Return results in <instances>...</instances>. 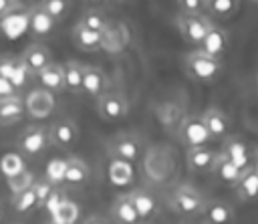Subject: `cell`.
<instances>
[{"instance_id": "16", "label": "cell", "mask_w": 258, "mask_h": 224, "mask_svg": "<svg viewBox=\"0 0 258 224\" xmlns=\"http://www.w3.org/2000/svg\"><path fill=\"white\" fill-rule=\"evenodd\" d=\"M228 46H230V36H228V32H226L222 26L214 24V26L210 28L208 36L204 38V42H202V46H200V48H202L204 52L212 54V57L222 59V57H224V52L228 50Z\"/></svg>"}, {"instance_id": "4", "label": "cell", "mask_w": 258, "mask_h": 224, "mask_svg": "<svg viewBox=\"0 0 258 224\" xmlns=\"http://www.w3.org/2000/svg\"><path fill=\"white\" fill-rule=\"evenodd\" d=\"M16 145L20 149V153L36 157L40 153L46 151V147L50 145V133L46 127L42 125H28L26 129H22V133L16 139Z\"/></svg>"}, {"instance_id": "43", "label": "cell", "mask_w": 258, "mask_h": 224, "mask_svg": "<svg viewBox=\"0 0 258 224\" xmlns=\"http://www.w3.org/2000/svg\"><path fill=\"white\" fill-rule=\"evenodd\" d=\"M183 224H202V222H183Z\"/></svg>"}, {"instance_id": "26", "label": "cell", "mask_w": 258, "mask_h": 224, "mask_svg": "<svg viewBox=\"0 0 258 224\" xmlns=\"http://www.w3.org/2000/svg\"><path fill=\"white\" fill-rule=\"evenodd\" d=\"M109 180L115 186H127L133 182V163L125 159L111 157L109 161Z\"/></svg>"}, {"instance_id": "3", "label": "cell", "mask_w": 258, "mask_h": 224, "mask_svg": "<svg viewBox=\"0 0 258 224\" xmlns=\"http://www.w3.org/2000/svg\"><path fill=\"white\" fill-rule=\"evenodd\" d=\"M169 206L181 214V216H198V214H204L206 206H208V200L191 186H177L173 188L171 196H169Z\"/></svg>"}, {"instance_id": "15", "label": "cell", "mask_w": 258, "mask_h": 224, "mask_svg": "<svg viewBox=\"0 0 258 224\" xmlns=\"http://www.w3.org/2000/svg\"><path fill=\"white\" fill-rule=\"evenodd\" d=\"M26 115V105L22 95L0 99V125H12Z\"/></svg>"}, {"instance_id": "21", "label": "cell", "mask_w": 258, "mask_h": 224, "mask_svg": "<svg viewBox=\"0 0 258 224\" xmlns=\"http://www.w3.org/2000/svg\"><path fill=\"white\" fill-rule=\"evenodd\" d=\"M28 20H30V30H32V34H36V36H46V34H50V32L54 30V26H56V20H54L40 4H36V6L30 8Z\"/></svg>"}, {"instance_id": "33", "label": "cell", "mask_w": 258, "mask_h": 224, "mask_svg": "<svg viewBox=\"0 0 258 224\" xmlns=\"http://www.w3.org/2000/svg\"><path fill=\"white\" fill-rule=\"evenodd\" d=\"M67 165H69V159H62V157H54L46 163V174L44 178L54 186V188H60L64 184V174H67Z\"/></svg>"}, {"instance_id": "40", "label": "cell", "mask_w": 258, "mask_h": 224, "mask_svg": "<svg viewBox=\"0 0 258 224\" xmlns=\"http://www.w3.org/2000/svg\"><path fill=\"white\" fill-rule=\"evenodd\" d=\"M18 6V0H0V18L8 16L10 12H14Z\"/></svg>"}, {"instance_id": "47", "label": "cell", "mask_w": 258, "mask_h": 224, "mask_svg": "<svg viewBox=\"0 0 258 224\" xmlns=\"http://www.w3.org/2000/svg\"><path fill=\"white\" fill-rule=\"evenodd\" d=\"M252 2H256V4H258V0H252Z\"/></svg>"}, {"instance_id": "10", "label": "cell", "mask_w": 258, "mask_h": 224, "mask_svg": "<svg viewBox=\"0 0 258 224\" xmlns=\"http://www.w3.org/2000/svg\"><path fill=\"white\" fill-rule=\"evenodd\" d=\"M107 149H109L111 157L125 159V161H131V163H133V161L141 155V141H139L135 135L123 133V135L113 137V139L107 143Z\"/></svg>"}, {"instance_id": "30", "label": "cell", "mask_w": 258, "mask_h": 224, "mask_svg": "<svg viewBox=\"0 0 258 224\" xmlns=\"http://www.w3.org/2000/svg\"><path fill=\"white\" fill-rule=\"evenodd\" d=\"M240 8V0H208V14L218 20L232 18Z\"/></svg>"}, {"instance_id": "29", "label": "cell", "mask_w": 258, "mask_h": 224, "mask_svg": "<svg viewBox=\"0 0 258 224\" xmlns=\"http://www.w3.org/2000/svg\"><path fill=\"white\" fill-rule=\"evenodd\" d=\"M10 204H12V210H14L16 214H26V212L38 208V200H36L34 188L30 186V188H26V190H22V192H18V194H12Z\"/></svg>"}, {"instance_id": "5", "label": "cell", "mask_w": 258, "mask_h": 224, "mask_svg": "<svg viewBox=\"0 0 258 224\" xmlns=\"http://www.w3.org/2000/svg\"><path fill=\"white\" fill-rule=\"evenodd\" d=\"M177 135H179V141L187 149H191V147H204V145H208L212 141V135H210V131H208L202 115H189V117H185L181 121V125H179Z\"/></svg>"}, {"instance_id": "14", "label": "cell", "mask_w": 258, "mask_h": 224, "mask_svg": "<svg viewBox=\"0 0 258 224\" xmlns=\"http://www.w3.org/2000/svg\"><path fill=\"white\" fill-rule=\"evenodd\" d=\"M71 36H73L75 46L81 48V50H85V52H95V50L103 48V32L91 30V28H87V26L81 24V22L75 24Z\"/></svg>"}, {"instance_id": "23", "label": "cell", "mask_w": 258, "mask_h": 224, "mask_svg": "<svg viewBox=\"0 0 258 224\" xmlns=\"http://www.w3.org/2000/svg\"><path fill=\"white\" fill-rule=\"evenodd\" d=\"M89 178H91V167L87 165V161L81 157H69L64 184L67 186H85L89 182Z\"/></svg>"}, {"instance_id": "38", "label": "cell", "mask_w": 258, "mask_h": 224, "mask_svg": "<svg viewBox=\"0 0 258 224\" xmlns=\"http://www.w3.org/2000/svg\"><path fill=\"white\" fill-rule=\"evenodd\" d=\"M18 63H20L18 57H8V54L0 57V77H4V79L10 81L12 75H14V71H16V67H18Z\"/></svg>"}, {"instance_id": "13", "label": "cell", "mask_w": 258, "mask_h": 224, "mask_svg": "<svg viewBox=\"0 0 258 224\" xmlns=\"http://www.w3.org/2000/svg\"><path fill=\"white\" fill-rule=\"evenodd\" d=\"M202 119L212 135V139H224V137H230V119L228 115L218 109V107H208L204 113H202Z\"/></svg>"}, {"instance_id": "45", "label": "cell", "mask_w": 258, "mask_h": 224, "mask_svg": "<svg viewBox=\"0 0 258 224\" xmlns=\"http://www.w3.org/2000/svg\"><path fill=\"white\" fill-rule=\"evenodd\" d=\"M89 2H103V0H89Z\"/></svg>"}, {"instance_id": "7", "label": "cell", "mask_w": 258, "mask_h": 224, "mask_svg": "<svg viewBox=\"0 0 258 224\" xmlns=\"http://www.w3.org/2000/svg\"><path fill=\"white\" fill-rule=\"evenodd\" d=\"M222 153L240 170V172H246L248 167L256 165L254 159H256V151L250 149V145L240 137V135H230L224 139V145H222Z\"/></svg>"}, {"instance_id": "42", "label": "cell", "mask_w": 258, "mask_h": 224, "mask_svg": "<svg viewBox=\"0 0 258 224\" xmlns=\"http://www.w3.org/2000/svg\"><path fill=\"white\" fill-rule=\"evenodd\" d=\"M2 220H4V208H2V204H0V224H2Z\"/></svg>"}, {"instance_id": "25", "label": "cell", "mask_w": 258, "mask_h": 224, "mask_svg": "<svg viewBox=\"0 0 258 224\" xmlns=\"http://www.w3.org/2000/svg\"><path fill=\"white\" fill-rule=\"evenodd\" d=\"M212 174H214L218 180H222L224 184H230V186H236L238 180H240V176H242V172H240L222 151H218V157H216V163H214Z\"/></svg>"}, {"instance_id": "19", "label": "cell", "mask_w": 258, "mask_h": 224, "mask_svg": "<svg viewBox=\"0 0 258 224\" xmlns=\"http://www.w3.org/2000/svg\"><path fill=\"white\" fill-rule=\"evenodd\" d=\"M105 85H107V77L99 67L93 65H85V77H83V93L87 97H95L99 99L105 93Z\"/></svg>"}, {"instance_id": "28", "label": "cell", "mask_w": 258, "mask_h": 224, "mask_svg": "<svg viewBox=\"0 0 258 224\" xmlns=\"http://www.w3.org/2000/svg\"><path fill=\"white\" fill-rule=\"evenodd\" d=\"M79 214H81V210H79V206L73 202V200H62L60 204H58V208L50 214V224H77V220H79Z\"/></svg>"}, {"instance_id": "22", "label": "cell", "mask_w": 258, "mask_h": 224, "mask_svg": "<svg viewBox=\"0 0 258 224\" xmlns=\"http://www.w3.org/2000/svg\"><path fill=\"white\" fill-rule=\"evenodd\" d=\"M129 198L141 220H147L157 212V200L149 190H133L129 192Z\"/></svg>"}, {"instance_id": "2", "label": "cell", "mask_w": 258, "mask_h": 224, "mask_svg": "<svg viewBox=\"0 0 258 224\" xmlns=\"http://www.w3.org/2000/svg\"><path fill=\"white\" fill-rule=\"evenodd\" d=\"M175 24H177L181 38L187 44L200 48L204 38L210 32V28L214 26V20L208 14H183V12H179L175 18Z\"/></svg>"}, {"instance_id": "34", "label": "cell", "mask_w": 258, "mask_h": 224, "mask_svg": "<svg viewBox=\"0 0 258 224\" xmlns=\"http://www.w3.org/2000/svg\"><path fill=\"white\" fill-rule=\"evenodd\" d=\"M56 22H60V20H64L67 18V14H69V10H71V0H40L38 2Z\"/></svg>"}, {"instance_id": "48", "label": "cell", "mask_w": 258, "mask_h": 224, "mask_svg": "<svg viewBox=\"0 0 258 224\" xmlns=\"http://www.w3.org/2000/svg\"><path fill=\"white\" fill-rule=\"evenodd\" d=\"M16 224H18V222H16Z\"/></svg>"}, {"instance_id": "1", "label": "cell", "mask_w": 258, "mask_h": 224, "mask_svg": "<svg viewBox=\"0 0 258 224\" xmlns=\"http://www.w3.org/2000/svg\"><path fill=\"white\" fill-rule=\"evenodd\" d=\"M183 69L189 79L198 83H212L216 81L224 71V61L218 57H212L204 52L202 48H194L183 59Z\"/></svg>"}, {"instance_id": "20", "label": "cell", "mask_w": 258, "mask_h": 224, "mask_svg": "<svg viewBox=\"0 0 258 224\" xmlns=\"http://www.w3.org/2000/svg\"><path fill=\"white\" fill-rule=\"evenodd\" d=\"M111 216L117 224H139V214L129 198V194H123L119 198H115L113 206H111Z\"/></svg>"}, {"instance_id": "46", "label": "cell", "mask_w": 258, "mask_h": 224, "mask_svg": "<svg viewBox=\"0 0 258 224\" xmlns=\"http://www.w3.org/2000/svg\"><path fill=\"white\" fill-rule=\"evenodd\" d=\"M119 2H127V0H119Z\"/></svg>"}, {"instance_id": "6", "label": "cell", "mask_w": 258, "mask_h": 224, "mask_svg": "<svg viewBox=\"0 0 258 224\" xmlns=\"http://www.w3.org/2000/svg\"><path fill=\"white\" fill-rule=\"evenodd\" d=\"M24 105H26V115L28 117L46 119L54 113L56 99H54V93H50L42 87H34L24 95Z\"/></svg>"}, {"instance_id": "11", "label": "cell", "mask_w": 258, "mask_h": 224, "mask_svg": "<svg viewBox=\"0 0 258 224\" xmlns=\"http://www.w3.org/2000/svg\"><path fill=\"white\" fill-rule=\"evenodd\" d=\"M48 133H50V145L58 149H71L79 141V127L71 119L54 121L48 127Z\"/></svg>"}, {"instance_id": "12", "label": "cell", "mask_w": 258, "mask_h": 224, "mask_svg": "<svg viewBox=\"0 0 258 224\" xmlns=\"http://www.w3.org/2000/svg\"><path fill=\"white\" fill-rule=\"evenodd\" d=\"M216 157H218V153L214 149H210L208 145H204V147H191V149L185 151V163L196 174L212 172L214 170V163H216Z\"/></svg>"}, {"instance_id": "27", "label": "cell", "mask_w": 258, "mask_h": 224, "mask_svg": "<svg viewBox=\"0 0 258 224\" xmlns=\"http://www.w3.org/2000/svg\"><path fill=\"white\" fill-rule=\"evenodd\" d=\"M83 77H85V65H81L79 61H69L64 65V91L83 93Z\"/></svg>"}, {"instance_id": "24", "label": "cell", "mask_w": 258, "mask_h": 224, "mask_svg": "<svg viewBox=\"0 0 258 224\" xmlns=\"http://www.w3.org/2000/svg\"><path fill=\"white\" fill-rule=\"evenodd\" d=\"M204 218L208 224H230L234 220V208L226 202L212 200L204 210Z\"/></svg>"}, {"instance_id": "39", "label": "cell", "mask_w": 258, "mask_h": 224, "mask_svg": "<svg viewBox=\"0 0 258 224\" xmlns=\"http://www.w3.org/2000/svg\"><path fill=\"white\" fill-rule=\"evenodd\" d=\"M12 95H18V93H16V87H14L8 79L0 77V99H2V97H12Z\"/></svg>"}, {"instance_id": "41", "label": "cell", "mask_w": 258, "mask_h": 224, "mask_svg": "<svg viewBox=\"0 0 258 224\" xmlns=\"http://www.w3.org/2000/svg\"><path fill=\"white\" fill-rule=\"evenodd\" d=\"M83 224H109V222H107L103 216H89Z\"/></svg>"}, {"instance_id": "44", "label": "cell", "mask_w": 258, "mask_h": 224, "mask_svg": "<svg viewBox=\"0 0 258 224\" xmlns=\"http://www.w3.org/2000/svg\"><path fill=\"white\" fill-rule=\"evenodd\" d=\"M256 165H258V149H256Z\"/></svg>"}, {"instance_id": "31", "label": "cell", "mask_w": 258, "mask_h": 224, "mask_svg": "<svg viewBox=\"0 0 258 224\" xmlns=\"http://www.w3.org/2000/svg\"><path fill=\"white\" fill-rule=\"evenodd\" d=\"M28 170L26 167V161L24 157L18 153V151H6L0 159V174L4 178H12V176H18L20 172Z\"/></svg>"}, {"instance_id": "35", "label": "cell", "mask_w": 258, "mask_h": 224, "mask_svg": "<svg viewBox=\"0 0 258 224\" xmlns=\"http://www.w3.org/2000/svg\"><path fill=\"white\" fill-rule=\"evenodd\" d=\"M34 174L30 172V170H24V172H20L18 176H12V178H6V186H8V190L12 192V194H18V192H22V190H26V188H30L32 184H34Z\"/></svg>"}, {"instance_id": "8", "label": "cell", "mask_w": 258, "mask_h": 224, "mask_svg": "<svg viewBox=\"0 0 258 224\" xmlns=\"http://www.w3.org/2000/svg\"><path fill=\"white\" fill-rule=\"evenodd\" d=\"M97 111L105 121H119L129 113V103L119 91H105L97 99Z\"/></svg>"}, {"instance_id": "17", "label": "cell", "mask_w": 258, "mask_h": 224, "mask_svg": "<svg viewBox=\"0 0 258 224\" xmlns=\"http://www.w3.org/2000/svg\"><path fill=\"white\" fill-rule=\"evenodd\" d=\"M234 192L240 202H252L258 198V165H252L242 172L238 184L234 186Z\"/></svg>"}, {"instance_id": "32", "label": "cell", "mask_w": 258, "mask_h": 224, "mask_svg": "<svg viewBox=\"0 0 258 224\" xmlns=\"http://www.w3.org/2000/svg\"><path fill=\"white\" fill-rule=\"evenodd\" d=\"M79 22L85 24L87 28H91V30H97V32H105V30L111 26V24H109V18H107L101 10H97V8L85 10V12L81 14Z\"/></svg>"}, {"instance_id": "9", "label": "cell", "mask_w": 258, "mask_h": 224, "mask_svg": "<svg viewBox=\"0 0 258 224\" xmlns=\"http://www.w3.org/2000/svg\"><path fill=\"white\" fill-rule=\"evenodd\" d=\"M18 57H20L22 65L28 69V73L32 77H36L42 69H46L52 63V54H50L48 46L42 44V42H30Z\"/></svg>"}, {"instance_id": "37", "label": "cell", "mask_w": 258, "mask_h": 224, "mask_svg": "<svg viewBox=\"0 0 258 224\" xmlns=\"http://www.w3.org/2000/svg\"><path fill=\"white\" fill-rule=\"evenodd\" d=\"M177 6L183 14H206L208 0H177Z\"/></svg>"}, {"instance_id": "36", "label": "cell", "mask_w": 258, "mask_h": 224, "mask_svg": "<svg viewBox=\"0 0 258 224\" xmlns=\"http://www.w3.org/2000/svg\"><path fill=\"white\" fill-rule=\"evenodd\" d=\"M34 192H36V200H38V206H46V202L50 200V196L54 194V186L46 180V178H36L34 184H32Z\"/></svg>"}, {"instance_id": "18", "label": "cell", "mask_w": 258, "mask_h": 224, "mask_svg": "<svg viewBox=\"0 0 258 224\" xmlns=\"http://www.w3.org/2000/svg\"><path fill=\"white\" fill-rule=\"evenodd\" d=\"M36 81L40 83L42 89H46L50 93H60V91H64V67L50 63L46 69H42L36 75Z\"/></svg>"}]
</instances>
